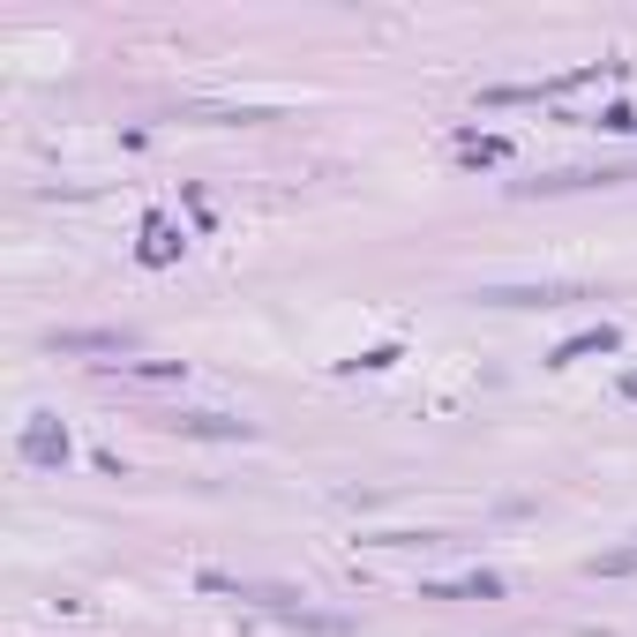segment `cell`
Listing matches in <instances>:
<instances>
[{
  "label": "cell",
  "instance_id": "cell-1",
  "mask_svg": "<svg viewBox=\"0 0 637 637\" xmlns=\"http://www.w3.org/2000/svg\"><path fill=\"white\" fill-rule=\"evenodd\" d=\"M23 458H31V466H60V458H68V435H60V427L38 413V427L23 435Z\"/></svg>",
  "mask_w": 637,
  "mask_h": 637
},
{
  "label": "cell",
  "instance_id": "cell-2",
  "mask_svg": "<svg viewBox=\"0 0 637 637\" xmlns=\"http://www.w3.org/2000/svg\"><path fill=\"white\" fill-rule=\"evenodd\" d=\"M503 578L495 570H472V578H450V585H427V600H495Z\"/></svg>",
  "mask_w": 637,
  "mask_h": 637
},
{
  "label": "cell",
  "instance_id": "cell-3",
  "mask_svg": "<svg viewBox=\"0 0 637 637\" xmlns=\"http://www.w3.org/2000/svg\"><path fill=\"white\" fill-rule=\"evenodd\" d=\"M585 353H615V331L600 323V331H585V338H570L562 353H555V368H570V360H585Z\"/></svg>",
  "mask_w": 637,
  "mask_h": 637
},
{
  "label": "cell",
  "instance_id": "cell-4",
  "mask_svg": "<svg viewBox=\"0 0 637 637\" xmlns=\"http://www.w3.org/2000/svg\"><path fill=\"white\" fill-rule=\"evenodd\" d=\"M172 427H188V435H248V421H217V413H188Z\"/></svg>",
  "mask_w": 637,
  "mask_h": 637
},
{
  "label": "cell",
  "instance_id": "cell-5",
  "mask_svg": "<svg viewBox=\"0 0 637 637\" xmlns=\"http://www.w3.org/2000/svg\"><path fill=\"white\" fill-rule=\"evenodd\" d=\"M593 570H637V548H623V555H607V562H593Z\"/></svg>",
  "mask_w": 637,
  "mask_h": 637
}]
</instances>
